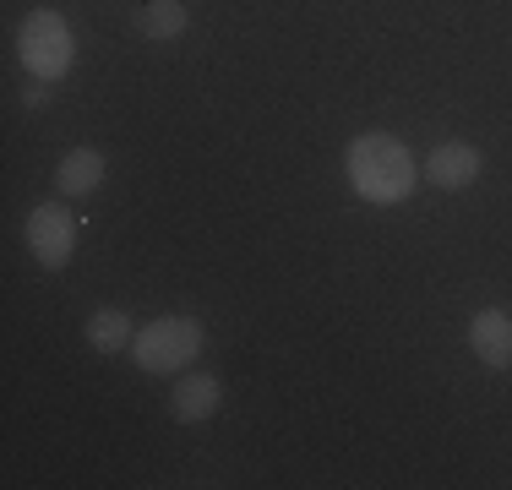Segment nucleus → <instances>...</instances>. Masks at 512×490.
<instances>
[{
    "label": "nucleus",
    "instance_id": "1",
    "mask_svg": "<svg viewBox=\"0 0 512 490\" xmlns=\"http://www.w3.org/2000/svg\"><path fill=\"white\" fill-rule=\"evenodd\" d=\"M344 175H349V186H355L360 202H371V207H398L414 196V186H420L414 153L398 137H387V131H360V137L344 147Z\"/></svg>",
    "mask_w": 512,
    "mask_h": 490
},
{
    "label": "nucleus",
    "instance_id": "2",
    "mask_svg": "<svg viewBox=\"0 0 512 490\" xmlns=\"http://www.w3.org/2000/svg\"><path fill=\"white\" fill-rule=\"evenodd\" d=\"M17 55H22V66H28L33 82H60L77 66V33H71V22L60 17V11L39 6V11H28L22 28H17Z\"/></svg>",
    "mask_w": 512,
    "mask_h": 490
},
{
    "label": "nucleus",
    "instance_id": "3",
    "mask_svg": "<svg viewBox=\"0 0 512 490\" xmlns=\"http://www.w3.org/2000/svg\"><path fill=\"white\" fill-rule=\"evenodd\" d=\"M202 349H207V322H197V316H158V322L137 327V338H131V360L153 376L186 371Z\"/></svg>",
    "mask_w": 512,
    "mask_h": 490
},
{
    "label": "nucleus",
    "instance_id": "4",
    "mask_svg": "<svg viewBox=\"0 0 512 490\" xmlns=\"http://www.w3.org/2000/svg\"><path fill=\"white\" fill-rule=\"evenodd\" d=\"M22 235H28L33 262L60 273V267L71 262V251H77V213H71L66 202H39L28 213V224H22Z\"/></svg>",
    "mask_w": 512,
    "mask_h": 490
},
{
    "label": "nucleus",
    "instance_id": "5",
    "mask_svg": "<svg viewBox=\"0 0 512 490\" xmlns=\"http://www.w3.org/2000/svg\"><path fill=\"white\" fill-rule=\"evenodd\" d=\"M485 158L474 142H436L431 153H425V186L436 191H469L474 180H480Z\"/></svg>",
    "mask_w": 512,
    "mask_h": 490
},
{
    "label": "nucleus",
    "instance_id": "6",
    "mask_svg": "<svg viewBox=\"0 0 512 490\" xmlns=\"http://www.w3.org/2000/svg\"><path fill=\"white\" fill-rule=\"evenodd\" d=\"M469 349H474V360L491 365V371H512V311L480 305V311L469 316Z\"/></svg>",
    "mask_w": 512,
    "mask_h": 490
},
{
    "label": "nucleus",
    "instance_id": "7",
    "mask_svg": "<svg viewBox=\"0 0 512 490\" xmlns=\"http://www.w3.org/2000/svg\"><path fill=\"white\" fill-rule=\"evenodd\" d=\"M218 403H224V382L207 371H191L180 376L175 392H169V414H175L180 425H207L218 414Z\"/></svg>",
    "mask_w": 512,
    "mask_h": 490
},
{
    "label": "nucleus",
    "instance_id": "8",
    "mask_svg": "<svg viewBox=\"0 0 512 490\" xmlns=\"http://www.w3.org/2000/svg\"><path fill=\"white\" fill-rule=\"evenodd\" d=\"M104 169H109V158L99 147H71L55 164V186H60V196H88V191H99Z\"/></svg>",
    "mask_w": 512,
    "mask_h": 490
},
{
    "label": "nucleus",
    "instance_id": "9",
    "mask_svg": "<svg viewBox=\"0 0 512 490\" xmlns=\"http://www.w3.org/2000/svg\"><path fill=\"white\" fill-rule=\"evenodd\" d=\"M82 338H88L93 354H120V349H131L137 327H131V316L120 311V305H99V311L82 322Z\"/></svg>",
    "mask_w": 512,
    "mask_h": 490
},
{
    "label": "nucleus",
    "instance_id": "10",
    "mask_svg": "<svg viewBox=\"0 0 512 490\" xmlns=\"http://www.w3.org/2000/svg\"><path fill=\"white\" fill-rule=\"evenodd\" d=\"M186 28H191V11L180 6V0H148V6H142V33H148L153 44H175Z\"/></svg>",
    "mask_w": 512,
    "mask_h": 490
},
{
    "label": "nucleus",
    "instance_id": "11",
    "mask_svg": "<svg viewBox=\"0 0 512 490\" xmlns=\"http://www.w3.org/2000/svg\"><path fill=\"white\" fill-rule=\"evenodd\" d=\"M22 104H28V109H44V104H50V88H44V82H33V88L22 93Z\"/></svg>",
    "mask_w": 512,
    "mask_h": 490
}]
</instances>
